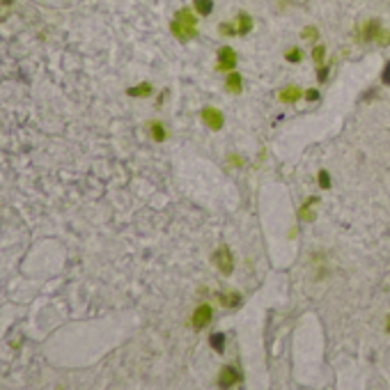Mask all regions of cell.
Listing matches in <instances>:
<instances>
[{
	"label": "cell",
	"instance_id": "1",
	"mask_svg": "<svg viewBox=\"0 0 390 390\" xmlns=\"http://www.w3.org/2000/svg\"><path fill=\"white\" fill-rule=\"evenodd\" d=\"M170 30H172V35L177 37L179 41L193 39V37L197 35V28H195V16H193L191 9L188 7L179 9L177 16H174V21L170 23Z\"/></svg>",
	"mask_w": 390,
	"mask_h": 390
},
{
	"label": "cell",
	"instance_id": "2",
	"mask_svg": "<svg viewBox=\"0 0 390 390\" xmlns=\"http://www.w3.org/2000/svg\"><path fill=\"white\" fill-rule=\"evenodd\" d=\"M214 264H216V269H218L223 275H229V273H232V269H234L232 250H229L227 246H220L218 250H216V255H214Z\"/></svg>",
	"mask_w": 390,
	"mask_h": 390
},
{
	"label": "cell",
	"instance_id": "3",
	"mask_svg": "<svg viewBox=\"0 0 390 390\" xmlns=\"http://www.w3.org/2000/svg\"><path fill=\"white\" fill-rule=\"evenodd\" d=\"M234 67H237V53L229 46H223L218 50V69L220 71H232Z\"/></svg>",
	"mask_w": 390,
	"mask_h": 390
},
{
	"label": "cell",
	"instance_id": "4",
	"mask_svg": "<svg viewBox=\"0 0 390 390\" xmlns=\"http://www.w3.org/2000/svg\"><path fill=\"white\" fill-rule=\"evenodd\" d=\"M202 122H204L211 131H218V128H223V113L216 110V108H204L202 110Z\"/></svg>",
	"mask_w": 390,
	"mask_h": 390
},
{
	"label": "cell",
	"instance_id": "5",
	"mask_svg": "<svg viewBox=\"0 0 390 390\" xmlns=\"http://www.w3.org/2000/svg\"><path fill=\"white\" fill-rule=\"evenodd\" d=\"M211 315H214V312H211V305H206V303L204 305H197V310L193 312V319H191L193 326H195L197 330L204 328V326L211 321Z\"/></svg>",
	"mask_w": 390,
	"mask_h": 390
},
{
	"label": "cell",
	"instance_id": "6",
	"mask_svg": "<svg viewBox=\"0 0 390 390\" xmlns=\"http://www.w3.org/2000/svg\"><path fill=\"white\" fill-rule=\"evenodd\" d=\"M241 381V374H239L237 367H223L218 374V385H223V388H229V385L239 383Z\"/></svg>",
	"mask_w": 390,
	"mask_h": 390
},
{
	"label": "cell",
	"instance_id": "7",
	"mask_svg": "<svg viewBox=\"0 0 390 390\" xmlns=\"http://www.w3.org/2000/svg\"><path fill=\"white\" fill-rule=\"evenodd\" d=\"M278 96H280V101H282V103H296V101L301 99V90H298L296 85H289V87H284Z\"/></svg>",
	"mask_w": 390,
	"mask_h": 390
},
{
	"label": "cell",
	"instance_id": "8",
	"mask_svg": "<svg viewBox=\"0 0 390 390\" xmlns=\"http://www.w3.org/2000/svg\"><path fill=\"white\" fill-rule=\"evenodd\" d=\"M218 301L227 307H239L241 305V294L239 292H223V294H218Z\"/></svg>",
	"mask_w": 390,
	"mask_h": 390
},
{
	"label": "cell",
	"instance_id": "9",
	"mask_svg": "<svg viewBox=\"0 0 390 390\" xmlns=\"http://www.w3.org/2000/svg\"><path fill=\"white\" fill-rule=\"evenodd\" d=\"M250 30H252V18H250V14L241 12V14H239V18H237V32H239V35H248Z\"/></svg>",
	"mask_w": 390,
	"mask_h": 390
},
{
	"label": "cell",
	"instance_id": "10",
	"mask_svg": "<svg viewBox=\"0 0 390 390\" xmlns=\"http://www.w3.org/2000/svg\"><path fill=\"white\" fill-rule=\"evenodd\" d=\"M225 85H227V90H229V92H234V94H237V92H241V87H243V78H241V73L232 71V73L227 76V83H225Z\"/></svg>",
	"mask_w": 390,
	"mask_h": 390
},
{
	"label": "cell",
	"instance_id": "11",
	"mask_svg": "<svg viewBox=\"0 0 390 390\" xmlns=\"http://www.w3.org/2000/svg\"><path fill=\"white\" fill-rule=\"evenodd\" d=\"M193 7H195L197 14H202V16H209V14L214 12V0H195V3H193Z\"/></svg>",
	"mask_w": 390,
	"mask_h": 390
},
{
	"label": "cell",
	"instance_id": "12",
	"mask_svg": "<svg viewBox=\"0 0 390 390\" xmlns=\"http://www.w3.org/2000/svg\"><path fill=\"white\" fill-rule=\"evenodd\" d=\"M379 32H381L379 21H370V23H367V25H365V32H362V39H365V41L376 39V37H379Z\"/></svg>",
	"mask_w": 390,
	"mask_h": 390
},
{
	"label": "cell",
	"instance_id": "13",
	"mask_svg": "<svg viewBox=\"0 0 390 390\" xmlns=\"http://www.w3.org/2000/svg\"><path fill=\"white\" fill-rule=\"evenodd\" d=\"M126 94L128 96H149L151 94V85L149 83H140V85H136V87H128Z\"/></svg>",
	"mask_w": 390,
	"mask_h": 390
},
{
	"label": "cell",
	"instance_id": "14",
	"mask_svg": "<svg viewBox=\"0 0 390 390\" xmlns=\"http://www.w3.org/2000/svg\"><path fill=\"white\" fill-rule=\"evenodd\" d=\"M209 342H211V347H214V351L223 353V349H225V335L223 333H214L209 337Z\"/></svg>",
	"mask_w": 390,
	"mask_h": 390
},
{
	"label": "cell",
	"instance_id": "15",
	"mask_svg": "<svg viewBox=\"0 0 390 390\" xmlns=\"http://www.w3.org/2000/svg\"><path fill=\"white\" fill-rule=\"evenodd\" d=\"M315 202H317V197H310V200H307L305 204L301 206V211H298L301 220H312V218H315V214H312V211H310V204H315Z\"/></svg>",
	"mask_w": 390,
	"mask_h": 390
},
{
	"label": "cell",
	"instance_id": "16",
	"mask_svg": "<svg viewBox=\"0 0 390 390\" xmlns=\"http://www.w3.org/2000/svg\"><path fill=\"white\" fill-rule=\"evenodd\" d=\"M151 136H154V140L156 142H163L165 140V128H163V124L161 122H151Z\"/></svg>",
	"mask_w": 390,
	"mask_h": 390
},
{
	"label": "cell",
	"instance_id": "17",
	"mask_svg": "<svg viewBox=\"0 0 390 390\" xmlns=\"http://www.w3.org/2000/svg\"><path fill=\"white\" fill-rule=\"evenodd\" d=\"M324 55H326V46H315V50H312V60H315L317 64L324 62Z\"/></svg>",
	"mask_w": 390,
	"mask_h": 390
},
{
	"label": "cell",
	"instance_id": "18",
	"mask_svg": "<svg viewBox=\"0 0 390 390\" xmlns=\"http://www.w3.org/2000/svg\"><path fill=\"white\" fill-rule=\"evenodd\" d=\"M319 186L324 188V191H328V188H330V174L326 172V170H321V172H319Z\"/></svg>",
	"mask_w": 390,
	"mask_h": 390
},
{
	"label": "cell",
	"instance_id": "19",
	"mask_svg": "<svg viewBox=\"0 0 390 390\" xmlns=\"http://www.w3.org/2000/svg\"><path fill=\"white\" fill-rule=\"evenodd\" d=\"M284 58H287V62H301L303 53L298 48H292V50H287V55H284Z\"/></svg>",
	"mask_w": 390,
	"mask_h": 390
},
{
	"label": "cell",
	"instance_id": "20",
	"mask_svg": "<svg viewBox=\"0 0 390 390\" xmlns=\"http://www.w3.org/2000/svg\"><path fill=\"white\" fill-rule=\"evenodd\" d=\"M218 30L223 32V35H227V37H232V35H234V28L229 25V23H220V25H218Z\"/></svg>",
	"mask_w": 390,
	"mask_h": 390
},
{
	"label": "cell",
	"instance_id": "21",
	"mask_svg": "<svg viewBox=\"0 0 390 390\" xmlns=\"http://www.w3.org/2000/svg\"><path fill=\"white\" fill-rule=\"evenodd\" d=\"M376 41H379L381 46L390 44V32H383V30H381V32H379V37H376Z\"/></svg>",
	"mask_w": 390,
	"mask_h": 390
},
{
	"label": "cell",
	"instance_id": "22",
	"mask_svg": "<svg viewBox=\"0 0 390 390\" xmlns=\"http://www.w3.org/2000/svg\"><path fill=\"white\" fill-rule=\"evenodd\" d=\"M381 81H383L385 85H390V60L385 62V69H383V73H381Z\"/></svg>",
	"mask_w": 390,
	"mask_h": 390
},
{
	"label": "cell",
	"instance_id": "23",
	"mask_svg": "<svg viewBox=\"0 0 390 390\" xmlns=\"http://www.w3.org/2000/svg\"><path fill=\"white\" fill-rule=\"evenodd\" d=\"M303 37H305V39H312V37H317V28H305V30H303Z\"/></svg>",
	"mask_w": 390,
	"mask_h": 390
},
{
	"label": "cell",
	"instance_id": "24",
	"mask_svg": "<svg viewBox=\"0 0 390 390\" xmlns=\"http://www.w3.org/2000/svg\"><path fill=\"white\" fill-rule=\"evenodd\" d=\"M305 99L307 101H317V99H319V92H317V90H307L305 92Z\"/></svg>",
	"mask_w": 390,
	"mask_h": 390
},
{
	"label": "cell",
	"instance_id": "25",
	"mask_svg": "<svg viewBox=\"0 0 390 390\" xmlns=\"http://www.w3.org/2000/svg\"><path fill=\"white\" fill-rule=\"evenodd\" d=\"M328 69H330V67H321V69H319V81H321V83L328 78Z\"/></svg>",
	"mask_w": 390,
	"mask_h": 390
},
{
	"label": "cell",
	"instance_id": "26",
	"mask_svg": "<svg viewBox=\"0 0 390 390\" xmlns=\"http://www.w3.org/2000/svg\"><path fill=\"white\" fill-rule=\"evenodd\" d=\"M388 333H390V324H388Z\"/></svg>",
	"mask_w": 390,
	"mask_h": 390
}]
</instances>
